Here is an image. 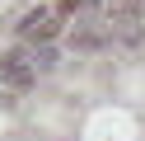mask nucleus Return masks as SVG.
Returning <instances> with one entry per match:
<instances>
[{"label":"nucleus","instance_id":"f257e3e1","mask_svg":"<svg viewBox=\"0 0 145 141\" xmlns=\"http://www.w3.org/2000/svg\"><path fill=\"white\" fill-rule=\"evenodd\" d=\"M33 75H38V71H33V56L28 52H5V56H0V80H5V85L24 89Z\"/></svg>","mask_w":145,"mask_h":141},{"label":"nucleus","instance_id":"f03ea898","mask_svg":"<svg viewBox=\"0 0 145 141\" xmlns=\"http://www.w3.org/2000/svg\"><path fill=\"white\" fill-rule=\"evenodd\" d=\"M19 33H24V38H38V42L47 47V38L56 33V19H52L47 9H28V14H24V24H19Z\"/></svg>","mask_w":145,"mask_h":141},{"label":"nucleus","instance_id":"7ed1b4c3","mask_svg":"<svg viewBox=\"0 0 145 141\" xmlns=\"http://www.w3.org/2000/svg\"><path fill=\"white\" fill-rule=\"evenodd\" d=\"M33 71H52V66H56V52H52V47H33Z\"/></svg>","mask_w":145,"mask_h":141},{"label":"nucleus","instance_id":"20e7f679","mask_svg":"<svg viewBox=\"0 0 145 141\" xmlns=\"http://www.w3.org/2000/svg\"><path fill=\"white\" fill-rule=\"evenodd\" d=\"M94 5V0H61V9H66V14H75V9H89Z\"/></svg>","mask_w":145,"mask_h":141}]
</instances>
